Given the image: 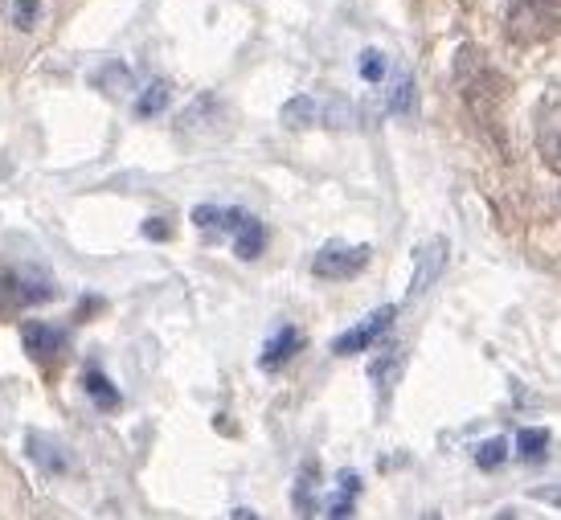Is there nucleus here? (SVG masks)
I'll use <instances>...</instances> for the list:
<instances>
[{"mask_svg":"<svg viewBox=\"0 0 561 520\" xmlns=\"http://www.w3.org/2000/svg\"><path fill=\"white\" fill-rule=\"evenodd\" d=\"M455 91L484 132L500 140V111H504V99H508V82L496 74V66L484 58V50L463 46L455 54Z\"/></svg>","mask_w":561,"mask_h":520,"instance_id":"obj_1","label":"nucleus"},{"mask_svg":"<svg viewBox=\"0 0 561 520\" xmlns=\"http://www.w3.org/2000/svg\"><path fill=\"white\" fill-rule=\"evenodd\" d=\"M504 25H508V37L516 46L553 41L561 29V0H508Z\"/></svg>","mask_w":561,"mask_h":520,"instance_id":"obj_2","label":"nucleus"},{"mask_svg":"<svg viewBox=\"0 0 561 520\" xmlns=\"http://www.w3.org/2000/svg\"><path fill=\"white\" fill-rule=\"evenodd\" d=\"M369 258H373L369 246H340V242H332V246H324L316 254L312 271L320 279H353V275H361L369 267Z\"/></svg>","mask_w":561,"mask_h":520,"instance_id":"obj_3","label":"nucleus"},{"mask_svg":"<svg viewBox=\"0 0 561 520\" xmlns=\"http://www.w3.org/2000/svg\"><path fill=\"white\" fill-rule=\"evenodd\" d=\"M394 320H398V308H377V312L365 316L357 328H349L344 336H336V340H332V353H336V357H353V353L369 349L373 340H381L385 332H390Z\"/></svg>","mask_w":561,"mask_h":520,"instance_id":"obj_4","label":"nucleus"},{"mask_svg":"<svg viewBox=\"0 0 561 520\" xmlns=\"http://www.w3.org/2000/svg\"><path fill=\"white\" fill-rule=\"evenodd\" d=\"M21 340H25V353H29L41 369H46V365H58V361L66 357V332L54 328V324L29 320V324L21 328Z\"/></svg>","mask_w":561,"mask_h":520,"instance_id":"obj_5","label":"nucleus"},{"mask_svg":"<svg viewBox=\"0 0 561 520\" xmlns=\"http://www.w3.org/2000/svg\"><path fill=\"white\" fill-rule=\"evenodd\" d=\"M557 119H561V107H557V95H549L545 107H541V123H537V144H541L545 164H549L553 172H561V152H557L561 127H557Z\"/></svg>","mask_w":561,"mask_h":520,"instance_id":"obj_6","label":"nucleus"},{"mask_svg":"<svg viewBox=\"0 0 561 520\" xmlns=\"http://www.w3.org/2000/svg\"><path fill=\"white\" fill-rule=\"evenodd\" d=\"M246 222L242 209H218V205H197L193 209V226L209 230V234H234Z\"/></svg>","mask_w":561,"mask_h":520,"instance_id":"obj_7","label":"nucleus"},{"mask_svg":"<svg viewBox=\"0 0 561 520\" xmlns=\"http://www.w3.org/2000/svg\"><path fill=\"white\" fill-rule=\"evenodd\" d=\"M299 349H304V340H299V332L287 324V328H279L275 332V340L263 349V369H283Z\"/></svg>","mask_w":561,"mask_h":520,"instance_id":"obj_8","label":"nucleus"},{"mask_svg":"<svg viewBox=\"0 0 561 520\" xmlns=\"http://www.w3.org/2000/svg\"><path fill=\"white\" fill-rule=\"evenodd\" d=\"M443 258H447V242H430L422 254H418V271H414V283H410V299L426 291V283L443 271Z\"/></svg>","mask_w":561,"mask_h":520,"instance_id":"obj_9","label":"nucleus"},{"mask_svg":"<svg viewBox=\"0 0 561 520\" xmlns=\"http://www.w3.org/2000/svg\"><path fill=\"white\" fill-rule=\"evenodd\" d=\"M234 234H238V242H234L238 258H246V263H250V258L263 254V246H267V226H263V222H254L250 213H246V222H242Z\"/></svg>","mask_w":561,"mask_h":520,"instance_id":"obj_10","label":"nucleus"},{"mask_svg":"<svg viewBox=\"0 0 561 520\" xmlns=\"http://www.w3.org/2000/svg\"><path fill=\"white\" fill-rule=\"evenodd\" d=\"M29 455H33L41 467H50V471H66V467H70V451L58 447L50 435H46V439H41V435H29Z\"/></svg>","mask_w":561,"mask_h":520,"instance_id":"obj_11","label":"nucleus"},{"mask_svg":"<svg viewBox=\"0 0 561 520\" xmlns=\"http://www.w3.org/2000/svg\"><path fill=\"white\" fill-rule=\"evenodd\" d=\"M320 123V103L308 99V95H295L287 107H283V127H291V132H299V127H312Z\"/></svg>","mask_w":561,"mask_h":520,"instance_id":"obj_12","label":"nucleus"},{"mask_svg":"<svg viewBox=\"0 0 561 520\" xmlns=\"http://www.w3.org/2000/svg\"><path fill=\"white\" fill-rule=\"evenodd\" d=\"M82 385H86V394L95 398L99 410H115V406H119V389H115L99 369H86V373H82Z\"/></svg>","mask_w":561,"mask_h":520,"instance_id":"obj_13","label":"nucleus"},{"mask_svg":"<svg viewBox=\"0 0 561 520\" xmlns=\"http://www.w3.org/2000/svg\"><path fill=\"white\" fill-rule=\"evenodd\" d=\"M164 103H168V82H164V78H156V82L148 86V91L140 95L136 115H140V119H152V115H160V111H164Z\"/></svg>","mask_w":561,"mask_h":520,"instance_id":"obj_14","label":"nucleus"},{"mask_svg":"<svg viewBox=\"0 0 561 520\" xmlns=\"http://www.w3.org/2000/svg\"><path fill=\"white\" fill-rule=\"evenodd\" d=\"M504 459H508V443H504V439H488V443L476 447V463H480L484 471H496Z\"/></svg>","mask_w":561,"mask_h":520,"instance_id":"obj_15","label":"nucleus"},{"mask_svg":"<svg viewBox=\"0 0 561 520\" xmlns=\"http://www.w3.org/2000/svg\"><path fill=\"white\" fill-rule=\"evenodd\" d=\"M385 70H390V58H385L381 50H365V54H361V78H365V82H381Z\"/></svg>","mask_w":561,"mask_h":520,"instance_id":"obj_16","label":"nucleus"},{"mask_svg":"<svg viewBox=\"0 0 561 520\" xmlns=\"http://www.w3.org/2000/svg\"><path fill=\"white\" fill-rule=\"evenodd\" d=\"M545 443H549L545 430H521V455H525L529 463L545 455Z\"/></svg>","mask_w":561,"mask_h":520,"instance_id":"obj_17","label":"nucleus"},{"mask_svg":"<svg viewBox=\"0 0 561 520\" xmlns=\"http://www.w3.org/2000/svg\"><path fill=\"white\" fill-rule=\"evenodd\" d=\"M13 308H21V299H17V279H13V275H0V316H9Z\"/></svg>","mask_w":561,"mask_h":520,"instance_id":"obj_18","label":"nucleus"},{"mask_svg":"<svg viewBox=\"0 0 561 520\" xmlns=\"http://www.w3.org/2000/svg\"><path fill=\"white\" fill-rule=\"evenodd\" d=\"M385 389H390V381H394V373H398V353H385L381 361H373V369H369Z\"/></svg>","mask_w":561,"mask_h":520,"instance_id":"obj_19","label":"nucleus"},{"mask_svg":"<svg viewBox=\"0 0 561 520\" xmlns=\"http://www.w3.org/2000/svg\"><path fill=\"white\" fill-rule=\"evenodd\" d=\"M37 0H17V9H13V21H17V29H33V17H37Z\"/></svg>","mask_w":561,"mask_h":520,"instance_id":"obj_20","label":"nucleus"},{"mask_svg":"<svg viewBox=\"0 0 561 520\" xmlns=\"http://www.w3.org/2000/svg\"><path fill=\"white\" fill-rule=\"evenodd\" d=\"M144 238H152V242H164V238H168V222H164V218H152V222H144Z\"/></svg>","mask_w":561,"mask_h":520,"instance_id":"obj_21","label":"nucleus"}]
</instances>
